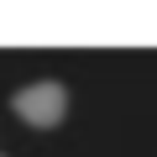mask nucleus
<instances>
[{"instance_id":"nucleus-1","label":"nucleus","mask_w":157,"mask_h":157,"mask_svg":"<svg viewBox=\"0 0 157 157\" xmlns=\"http://www.w3.org/2000/svg\"><path fill=\"white\" fill-rule=\"evenodd\" d=\"M11 110L26 126H58L63 110H68V89L58 84V78H37V84H26V89L11 94Z\"/></svg>"}]
</instances>
